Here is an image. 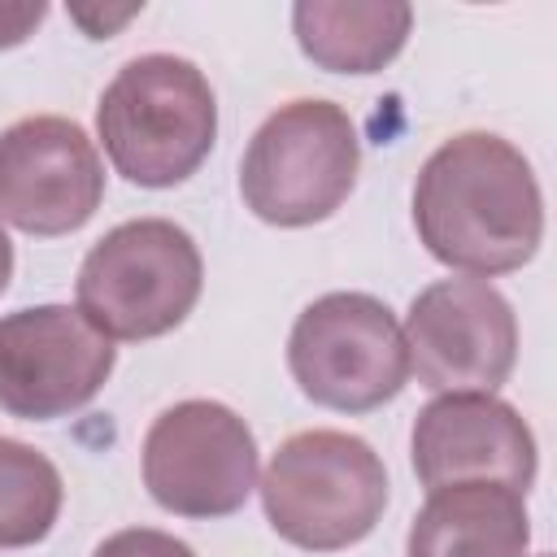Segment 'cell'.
<instances>
[{"instance_id":"6da1fadb","label":"cell","mask_w":557,"mask_h":557,"mask_svg":"<svg viewBox=\"0 0 557 557\" xmlns=\"http://www.w3.org/2000/svg\"><path fill=\"white\" fill-rule=\"evenodd\" d=\"M413 231L457 274L522 270L544 239V191L522 148L496 131L444 139L413 178Z\"/></svg>"},{"instance_id":"7a4b0ae2","label":"cell","mask_w":557,"mask_h":557,"mask_svg":"<svg viewBox=\"0 0 557 557\" xmlns=\"http://www.w3.org/2000/svg\"><path fill=\"white\" fill-rule=\"evenodd\" d=\"M109 165L135 187L187 183L218 139V96L205 70L174 52L131 57L96 100Z\"/></svg>"},{"instance_id":"3957f363","label":"cell","mask_w":557,"mask_h":557,"mask_svg":"<svg viewBox=\"0 0 557 557\" xmlns=\"http://www.w3.org/2000/svg\"><path fill=\"white\" fill-rule=\"evenodd\" d=\"M257 487L274 535L305 553L361 544L387 509L383 457L361 435L331 426L287 435Z\"/></svg>"},{"instance_id":"277c9868","label":"cell","mask_w":557,"mask_h":557,"mask_svg":"<svg viewBox=\"0 0 557 557\" xmlns=\"http://www.w3.org/2000/svg\"><path fill=\"white\" fill-rule=\"evenodd\" d=\"M205 287L196 239L170 218H135L104 231L74 278V309L104 339H157L187 322Z\"/></svg>"},{"instance_id":"5b68a950","label":"cell","mask_w":557,"mask_h":557,"mask_svg":"<svg viewBox=\"0 0 557 557\" xmlns=\"http://www.w3.org/2000/svg\"><path fill=\"white\" fill-rule=\"evenodd\" d=\"M361 139L344 104L300 96L278 104L239 161L244 209L270 226L326 222L357 187Z\"/></svg>"},{"instance_id":"8992f818","label":"cell","mask_w":557,"mask_h":557,"mask_svg":"<svg viewBox=\"0 0 557 557\" xmlns=\"http://www.w3.org/2000/svg\"><path fill=\"white\" fill-rule=\"evenodd\" d=\"M296 387L335 413H370L409 383V348L387 300L370 292H326L305 305L287 335Z\"/></svg>"},{"instance_id":"52a82bcc","label":"cell","mask_w":557,"mask_h":557,"mask_svg":"<svg viewBox=\"0 0 557 557\" xmlns=\"http://www.w3.org/2000/svg\"><path fill=\"white\" fill-rule=\"evenodd\" d=\"M148 496L178 518H231L257 487L252 426L222 400L161 409L139 448Z\"/></svg>"},{"instance_id":"ba28073f","label":"cell","mask_w":557,"mask_h":557,"mask_svg":"<svg viewBox=\"0 0 557 557\" xmlns=\"http://www.w3.org/2000/svg\"><path fill=\"white\" fill-rule=\"evenodd\" d=\"M409 374L422 387L448 392H492L513 374L518 361V318L513 305L487 278H440L409 300L405 313Z\"/></svg>"},{"instance_id":"9c48e42d","label":"cell","mask_w":557,"mask_h":557,"mask_svg":"<svg viewBox=\"0 0 557 557\" xmlns=\"http://www.w3.org/2000/svg\"><path fill=\"white\" fill-rule=\"evenodd\" d=\"M113 366V339L70 305H26L0 318V409L9 418H70L100 396Z\"/></svg>"},{"instance_id":"30bf717a","label":"cell","mask_w":557,"mask_h":557,"mask_svg":"<svg viewBox=\"0 0 557 557\" xmlns=\"http://www.w3.org/2000/svg\"><path fill=\"white\" fill-rule=\"evenodd\" d=\"M104 200L96 139L61 113H30L0 131V222L26 235L83 231Z\"/></svg>"},{"instance_id":"8fae6325","label":"cell","mask_w":557,"mask_h":557,"mask_svg":"<svg viewBox=\"0 0 557 557\" xmlns=\"http://www.w3.org/2000/svg\"><path fill=\"white\" fill-rule=\"evenodd\" d=\"M409 461L426 492L448 483H505L531 492L540 453L527 418L492 392H448L418 409Z\"/></svg>"},{"instance_id":"7c38bea8","label":"cell","mask_w":557,"mask_h":557,"mask_svg":"<svg viewBox=\"0 0 557 557\" xmlns=\"http://www.w3.org/2000/svg\"><path fill=\"white\" fill-rule=\"evenodd\" d=\"M527 496L505 483H448L426 492L405 535V557H527Z\"/></svg>"},{"instance_id":"4fadbf2b","label":"cell","mask_w":557,"mask_h":557,"mask_svg":"<svg viewBox=\"0 0 557 557\" xmlns=\"http://www.w3.org/2000/svg\"><path fill=\"white\" fill-rule=\"evenodd\" d=\"M300 52L326 74H379L413 30L405 0H300L292 4Z\"/></svg>"},{"instance_id":"5bb4252c","label":"cell","mask_w":557,"mask_h":557,"mask_svg":"<svg viewBox=\"0 0 557 557\" xmlns=\"http://www.w3.org/2000/svg\"><path fill=\"white\" fill-rule=\"evenodd\" d=\"M61 470L13 435H0V548H30L48 540L61 518Z\"/></svg>"},{"instance_id":"9a60e30c","label":"cell","mask_w":557,"mask_h":557,"mask_svg":"<svg viewBox=\"0 0 557 557\" xmlns=\"http://www.w3.org/2000/svg\"><path fill=\"white\" fill-rule=\"evenodd\" d=\"M91 557H196V548L157 527H122L104 535Z\"/></svg>"},{"instance_id":"2e32d148","label":"cell","mask_w":557,"mask_h":557,"mask_svg":"<svg viewBox=\"0 0 557 557\" xmlns=\"http://www.w3.org/2000/svg\"><path fill=\"white\" fill-rule=\"evenodd\" d=\"M44 17H48V4H44V0H26V4H0V52H4V48L26 44Z\"/></svg>"},{"instance_id":"e0dca14e","label":"cell","mask_w":557,"mask_h":557,"mask_svg":"<svg viewBox=\"0 0 557 557\" xmlns=\"http://www.w3.org/2000/svg\"><path fill=\"white\" fill-rule=\"evenodd\" d=\"M144 4H117V9H100V4H70V22H78L91 39H109L113 30H122L131 17H139Z\"/></svg>"},{"instance_id":"ac0fdd59","label":"cell","mask_w":557,"mask_h":557,"mask_svg":"<svg viewBox=\"0 0 557 557\" xmlns=\"http://www.w3.org/2000/svg\"><path fill=\"white\" fill-rule=\"evenodd\" d=\"M9 278H13V244H9L4 222H0V292L9 287Z\"/></svg>"},{"instance_id":"d6986e66","label":"cell","mask_w":557,"mask_h":557,"mask_svg":"<svg viewBox=\"0 0 557 557\" xmlns=\"http://www.w3.org/2000/svg\"><path fill=\"white\" fill-rule=\"evenodd\" d=\"M535 557H553V553H535Z\"/></svg>"}]
</instances>
